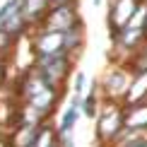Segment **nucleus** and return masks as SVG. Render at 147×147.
Here are the masks:
<instances>
[{"label":"nucleus","instance_id":"f257e3e1","mask_svg":"<svg viewBox=\"0 0 147 147\" xmlns=\"http://www.w3.org/2000/svg\"><path fill=\"white\" fill-rule=\"evenodd\" d=\"M32 70L46 87L65 89L68 80L75 72V60L70 56H65L63 51L53 53V56H32Z\"/></svg>","mask_w":147,"mask_h":147},{"label":"nucleus","instance_id":"f03ea898","mask_svg":"<svg viewBox=\"0 0 147 147\" xmlns=\"http://www.w3.org/2000/svg\"><path fill=\"white\" fill-rule=\"evenodd\" d=\"M123 130H125L123 104L121 101H101L99 113L94 118V142H96V147H113Z\"/></svg>","mask_w":147,"mask_h":147},{"label":"nucleus","instance_id":"7ed1b4c3","mask_svg":"<svg viewBox=\"0 0 147 147\" xmlns=\"http://www.w3.org/2000/svg\"><path fill=\"white\" fill-rule=\"evenodd\" d=\"M128 82H130V72H128L125 65H109L106 72L96 80V92H99L101 101H121L128 89Z\"/></svg>","mask_w":147,"mask_h":147},{"label":"nucleus","instance_id":"20e7f679","mask_svg":"<svg viewBox=\"0 0 147 147\" xmlns=\"http://www.w3.org/2000/svg\"><path fill=\"white\" fill-rule=\"evenodd\" d=\"M111 39V63H118V65H128V60H130L135 53H140V48L145 44V32L142 29H121L118 34L109 36Z\"/></svg>","mask_w":147,"mask_h":147},{"label":"nucleus","instance_id":"39448f33","mask_svg":"<svg viewBox=\"0 0 147 147\" xmlns=\"http://www.w3.org/2000/svg\"><path fill=\"white\" fill-rule=\"evenodd\" d=\"M80 24H84L82 15H80V3H60V5H51V10L44 17L41 27L65 34L68 29L80 27Z\"/></svg>","mask_w":147,"mask_h":147},{"label":"nucleus","instance_id":"423d86ee","mask_svg":"<svg viewBox=\"0 0 147 147\" xmlns=\"http://www.w3.org/2000/svg\"><path fill=\"white\" fill-rule=\"evenodd\" d=\"M27 41H29V48H32V56H53V53L63 51V34L46 27L32 29Z\"/></svg>","mask_w":147,"mask_h":147},{"label":"nucleus","instance_id":"0eeeda50","mask_svg":"<svg viewBox=\"0 0 147 147\" xmlns=\"http://www.w3.org/2000/svg\"><path fill=\"white\" fill-rule=\"evenodd\" d=\"M142 0H109V12H106V29L109 36L118 34L121 29L128 27V22L133 20L138 5Z\"/></svg>","mask_w":147,"mask_h":147},{"label":"nucleus","instance_id":"6e6552de","mask_svg":"<svg viewBox=\"0 0 147 147\" xmlns=\"http://www.w3.org/2000/svg\"><path fill=\"white\" fill-rule=\"evenodd\" d=\"M123 106H138V104H147V72H135L130 75L128 89L121 99Z\"/></svg>","mask_w":147,"mask_h":147},{"label":"nucleus","instance_id":"1a4fd4ad","mask_svg":"<svg viewBox=\"0 0 147 147\" xmlns=\"http://www.w3.org/2000/svg\"><path fill=\"white\" fill-rule=\"evenodd\" d=\"M51 5H53L51 0H22V17H24V22H27L32 29L41 27V22H44V17L48 15Z\"/></svg>","mask_w":147,"mask_h":147},{"label":"nucleus","instance_id":"9d476101","mask_svg":"<svg viewBox=\"0 0 147 147\" xmlns=\"http://www.w3.org/2000/svg\"><path fill=\"white\" fill-rule=\"evenodd\" d=\"M123 125H125V130L147 135V104L123 106Z\"/></svg>","mask_w":147,"mask_h":147},{"label":"nucleus","instance_id":"9b49d317","mask_svg":"<svg viewBox=\"0 0 147 147\" xmlns=\"http://www.w3.org/2000/svg\"><path fill=\"white\" fill-rule=\"evenodd\" d=\"M84 44H87V34H84V24L80 27H72L63 34V53L70 56L72 60H77L84 51Z\"/></svg>","mask_w":147,"mask_h":147},{"label":"nucleus","instance_id":"f8f14e48","mask_svg":"<svg viewBox=\"0 0 147 147\" xmlns=\"http://www.w3.org/2000/svg\"><path fill=\"white\" fill-rule=\"evenodd\" d=\"M99 106H101V96H99V92H96V82H92V89H89V92H84V96H82V104H80V113H82L84 118L94 121V118H96V113H99Z\"/></svg>","mask_w":147,"mask_h":147},{"label":"nucleus","instance_id":"ddd939ff","mask_svg":"<svg viewBox=\"0 0 147 147\" xmlns=\"http://www.w3.org/2000/svg\"><path fill=\"white\" fill-rule=\"evenodd\" d=\"M82 118V113H80V109L75 106H68L63 113H60V118H58V125H56V135H72V130H75V125H77V121Z\"/></svg>","mask_w":147,"mask_h":147},{"label":"nucleus","instance_id":"4468645a","mask_svg":"<svg viewBox=\"0 0 147 147\" xmlns=\"http://www.w3.org/2000/svg\"><path fill=\"white\" fill-rule=\"evenodd\" d=\"M87 84H89L87 72H82V70H75V72H72V94H75V96H84Z\"/></svg>","mask_w":147,"mask_h":147},{"label":"nucleus","instance_id":"2eb2a0df","mask_svg":"<svg viewBox=\"0 0 147 147\" xmlns=\"http://www.w3.org/2000/svg\"><path fill=\"white\" fill-rule=\"evenodd\" d=\"M20 10H22V0H5V3L0 5V27Z\"/></svg>","mask_w":147,"mask_h":147},{"label":"nucleus","instance_id":"dca6fc26","mask_svg":"<svg viewBox=\"0 0 147 147\" xmlns=\"http://www.w3.org/2000/svg\"><path fill=\"white\" fill-rule=\"evenodd\" d=\"M15 46H17V39H12L10 34H5L3 29H0V58L10 60V53L15 51Z\"/></svg>","mask_w":147,"mask_h":147},{"label":"nucleus","instance_id":"f3484780","mask_svg":"<svg viewBox=\"0 0 147 147\" xmlns=\"http://www.w3.org/2000/svg\"><path fill=\"white\" fill-rule=\"evenodd\" d=\"M7 80H10V60L0 58V89L7 84Z\"/></svg>","mask_w":147,"mask_h":147},{"label":"nucleus","instance_id":"a211bd4d","mask_svg":"<svg viewBox=\"0 0 147 147\" xmlns=\"http://www.w3.org/2000/svg\"><path fill=\"white\" fill-rule=\"evenodd\" d=\"M140 56H142V58H147V39H145V44H142V48H140Z\"/></svg>","mask_w":147,"mask_h":147},{"label":"nucleus","instance_id":"6ab92c4d","mask_svg":"<svg viewBox=\"0 0 147 147\" xmlns=\"http://www.w3.org/2000/svg\"><path fill=\"white\" fill-rule=\"evenodd\" d=\"M142 32H145V39H147V22H145V29H142Z\"/></svg>","mask_w":147,"mask_h":147},{"label":"nucleus","instance_id":"aec40b11","mask_svg":"<svg viewBox=\"0 0 147 147\" xmlns=\"http://www.w3.org/2000/svg\"><path fill=\"white\" fill-rule=\"evenodd\" d=\"M0 133H3V128H0Z\"/></svg>","mask_w":147,"mask_h":147},{"label":"nucleus","instance_id":"412c9836","mask_svg":"<svg viewBox=\"0 0 147 147\" xmlns=\"http://www.w3.org/2000/svg\"><path fill=\"white\" fill-rule=\"evenodd\" d=\"M56 147H58V145H56Z\"/></svg>","mask_w":147,"mask_h":147}]
</instances>
